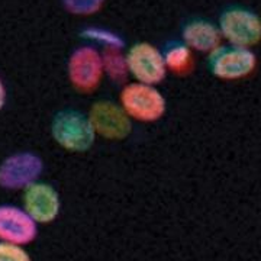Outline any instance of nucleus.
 I'll list each match as a JSON object with an SVG mask.
<instances>
[{
    "mask_svg": "<svg viewBox=\"0 0 261 261\" xmlns=\"http://www.w3.org/2000/svg\"><path fill=\"white\" fill-rule=\"evenodd\" d=\"M51 135L61 148L73 152L90 149L96 140V132L89 115L73 109L57 113L51 123Z\"/></svg>",
    "mask_w": 261,
    "mask_h": 261,
    "instance_id": "obj_1",
    "label": "nucleus"
},
{
    "mask_svg": "<svg viewBox=\"0 0 261 261\" xmlns=\"http://www.w3.org/2000/svg\"><path fill=\"white\" fill-rule=\"evenodd\" d=\"M121 108L129 119L155 122L166 113V97L155 86L132 82L123 86L119 93Z\"/></svg>",
    "mask_w": 261,
    "mask_h": 261,
    "instance_id": "obj_2",
    "label": "nucleus"
},
{
    "mask_svg": "<svg viewBox=\"0 0 261 261\" xmlns=\"http://www.w3.org/2000/svg\"><path fill=\"white\" fill-rule=\"evenodd\" d=\"M222 39L226 44L252 48L261 42V16L243 6H232L222 12L218 20Z\"/></svg>",
    "mask_w": 261,
    "mask_h": 261,
    "instance_id": "obj_3",
    "label": "nucleus"
},
{
    "mask_svg": "<svg viewBox=\"0 0 261 261\" xmlns=\"http://www.w3.org/2000/svg\"><path fill=\"white\" fill-rule=\"evenodd\" d=\"M257 56L251 48L222 44L207 56L209 71L216 79L235 82L251 75L257 68Z\"/></svg>",
    "mask_w": 261,
    "mask_h": 261,
    "instance_id": "obj_4",
    "label": "nucleus"
},
{
    "mask_svg": "<svg viewBox=\"0 0 261 261\" xmlns=\"http://www.w3.org/2000/svg\"><path fill=\"white\" fill-rule=\"evenodd\" d=\"M128 74L138 83H161L167 75L163 51L149 42H137L125 54Z\"/></svg>",
    "mask_w": 261,
    "mask_h": 261,
    "instance_id": "obj_5",
    "label": "nucleus"
},
{
    "mask_svg": "<svg viewBox=\"0 0 261 261\" xmlns=\"http://www.w3.org/2000/svg\"><path fill=\"white\" fill-rule=\"evenodd\" d=\"M67 73L74 89L83 93L93 92L105 75L103 56L92 45L75 48L68 58Z\"/></svg>",
    "mask_w": 261,
    "mask_h": 261,
    "instance_id": "obj_6",
    "label": "nucleus"
},
{
    "mask_svg": "<svg viewBox=\"0 0 261 261\" xmlns=\"http://www.w3.org/2000/svg\"><path fill=\"white\" fill-rule=\"evenodd\" d=\"M44 171V163L35 152L12 154L0 164V187L6 190H25L37 183Z\"/></svg>",
    "mask_w": 261,
    "mask_h": 261,
    "instance_id": "obj_7",
    "label": "nucleus"
},
{
    "mask_svg": "<svg viewBox=\"0 0 261 261\" xmlns=\"http://www.w3.org/2000/svg\"><path fill=\"white\" fill-rule=\"evenodd\" d=\"M23 209L37 224L56 221L61 211L60 195L54 187L44 181H37L23 190Z\"/></svg>",
    "mask_w": 261,
    "mask_h": 261,
    "instance_id": "obj_8",
    "label": "nucleus"
},
{
    "mask_svg": "<svg viewBox=\"0 0 261 261\" xmlns=\"http://www.w3.org/2000/svg\"><path fill=\"white\" fill-rule=\"evenodd\" d=\"M96 135L108 140H122L130 132V119L121 108L108 100L96 102L89 112Z\"/></svg>",
    "mask_w": 261,
    "mask_h": 261,
    "instance_id": "obj_9",
    "label": "nucleus"
},
{
    "mask_svg": "<svg viewBox=\"0 0 261 261\" xmlns=\"http://www.w3.org/2000/svg\"><path fill=\"white\" fill-rule=\"evenodd\" d=\"M37 222L23 207L0 205V241L27 245L35 241Z\"/></svg>",
    "mask_w": 261,
    "mask_h": 261,
    "instance_id": "obj_10",
    "label": "nucleus"
},
{
    "mask_svg": "<svg viewBox=\"0 0 261 261\" xmlns=\"http://www.w3.org/2000/svg\"><path fill=\"white\" fill-rule=\"evenodd\" d=\"M181 39L187 47L196 53L211 54L222 45V35L219 27L206 19L189 20L181 29Z\"/></svg>",
    "mask_w": 261,
    "mask_h": 261,
    "instance_id": "obj_11",
    "label": "nucleus"
},
{
    "mask_svg": "<svg viewBox=\"0 0 261 261\" xmlns=\"http://www.w3.org/2000/svg\"><path fill=\"white\" fill-rule=\"evenodd\" d=\"M167 71L176 75H187L192 73L195 67V56L193 51L181 42H171L163 51Z\"/></svg>",
    "mask_w": 261,
    "mask_h": 261,
    "instance_id": "obj_12",
    "label": "nucleus"
},
{
    "mask_svg": "<svg viewBox=\"0 0 261 261\" xmlns=\"http://www.w3.org/2000/svg\"><path fill=\"white\" fill-rule=\"evenodd\" d=\"M82 37L94 44H100L106 49H121L123 47V39L113 31L106 28H96V27L84 28Z\"/></svg>",
    "mask_w": 261,
    "mask_h": 261,
    "instance_id": "obj_13",
    "label": "nucleus"
},
{
    "mask_svg": "<svg viewBox=\"0 0 261 261\" xmlns=\"http://www.w3.org/2000/svg\"><path fill=\"white\" fill-rule=\"evenodd\" d=\"M102 56L105 74H108L113 80H122L128 75L126 60L121 49H106Z\"/></svg>",
    "mask_w": 261,
    "mask_h": 261,
    "instance_id": "obj_14",
    "label": "nucleus"
},
{
    "mask_svg": "<svg viewBox=\"0 0 261 261\" xmlns=\"http://www.w3.org/2000/svg\"><path fill=\"white\" fill-rule=\"evenodd\" d=\"M63 6L73 15H93L102 9L105 0H61Z\"/></svg>",
    "mask_w": 261,
    "mask_h": 261,
    "instance_id": "obj_15",
    "label": "nucleus"
},
{
    "mask_svg": "<svg viewBox=\"0 0 261 261\" xmlns=\"http://www.w3.org/2000/svg\"><path fill=\"white\" fill-rule=\"evenodd\" d=\"M0 261H32L23 245L0 241Z\"/></svg>",
    "mask_w": 261,
    "mask_h": 261,
    "instance_id": "obj_16",
    "label": "nucleus"
},
{
    "mask_svg": "<svg viewBox=\"0 0 261 261\" xmlns=\"http://www.w3.org/2000/svg\"><path fill=\"white\" fill-rule=\"evenodd\" d=\"M6 100H8V92H6V86L3 83V80L0 79V111L5 108L6 105Z\"/></svg>",
    "mask_w": 261,
    "mask_h": 261,
    "instance_id": "obj_17",
    "label": "nucleus"
}]
</instances>
